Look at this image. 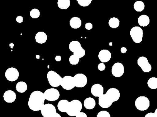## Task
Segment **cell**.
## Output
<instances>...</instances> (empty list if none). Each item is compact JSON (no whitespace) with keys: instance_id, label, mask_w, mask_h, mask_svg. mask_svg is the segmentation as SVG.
Returning a JSON list of instances; mask_svg holds the SVG:
<instances>
[{"instance_id":"3957f363","label":"cell","mask_w":157,"mask_h":117,"mask_svg":"<svg viewBox=\"0 0 157 117\" xmlns=\"http://www.w3.org/2000/svg\"><path fill=\"white\" fill-rule=\"evenodd\" d=\"M69 49L73 53V55L79 59L83 57L85 51L82 47L80 43L77 41H72L69 44Z\"/></svg>"},{"instance_id":"7402d4cb","label":"cell","mask_w":157,"mask_h":117,"mask_svg":"<svg viewBox=\"0 0 157 117\" xmlns=\"http://www.w3.org/2000/svg\"><path fill=\"white\" fill-rule=\"evenodd\" d=\"M69 24L72 28L77 29L79 28L82 24L81 19L78 17H72L69 21Z\"/></svg>"},{"instance_id":"cb8c5ba5","label":"cell","mask_w":157,"mask_h":117,"mask_svg":"<svg viewBox=\"0 0 157 117\" xmlns=\"http://www.w3.org/2000/svg\"><path fill=\"white\" fill-rule=\"evenodd\" d=\"M28 86L26 83L23 81L18 82L16 84V89L19 93H22L27 90Z\"/></svg>"},{"instance_id":"d590c367","label":"cell","mask_w":157,"mask_h":117,"mask_svg":"<svg viewBox=\"0 0 157 117\" xmlns=\"http://www.w3.org/2000/svg\"><path fill=\"white\" fill-rule=\"evenodd\" d=\"M75 117H87L86 114L84 112H80L75 116Z\"/></svg>"},{"instance_id":"836d02e7","label":"cell","mask_w":157,"mask_h":117,"mask_svg":"<svg viewBox=\"0 0 157 117\" xmlns=\"http://www.w3.org/2000/svg\"><path fill=\"white\" fill-rule=\"evenodd\" d=\"M85 28L86 30H90L93 28V24L91 23H87L85 25Z\"/></svg>"},{"instance_id":"4fadbf2b","label":"cell","mask_w":157,"mask_h":117,"mask_svg":"<svg viewBox=\"0 0 157 117\" xmlns=\"http://www.w3.org/2000/svg\"><path fill=\"white\" fill-rule=\"evenodd\" d=\"M111 73L112 75L117 78L121 77L124 73V67L123 64L120 62L115 63L112 67Z\"/></svg>"},{"instance_id":"6da1fadb","label":"cell","mask_w":157,"mask_h":117,"mask_svg":"<svg viewBox=\"0 0 157 117\" xmlns=\"http://www.w3.org/2000/svg\"><path fill=\"white\" fill-rule=\"evenodd\" d=\"M45 100L44 93L39 90L34 91L29 96L28 102V107L33 111H40L44 104Z\"/></svg>"},{"instance_id":"7a4b0ae2","label":"cell","mask_w":157,"mask_h":117,"mask_svg":"<svg viewBox=\"0 0 157 117\" xmlns=\"http://www.w3.org/2000/svg\"><path fill=\"white\" fill-rule=\"evenodd\" d=\"M82 108V105L80 101L74 100L70 102L66 113L70 116H75L81 112Z\"/></svg>"},{"instance_id":"f35d334b","label":"cell","mask_w":157,"mask_h":117,"mask_svg":"<svg viewBox=\"0 0 157 117\" xmlns=\"http://www.w3.org/2000/svg\"><path fill=\"white\" fill-rule=\"evenodd\" d=\"M55 59L56 61H60L61 60V57L59 55L56 56L55 57Z\"/></svg>"},{"instance_id":"5bb4252c","label":"cell","mask_w":157,"mask_h":117,"mask_svg":"<svg viewBox=\"0 0 157 117\" xmlns=\"http://www.w3.org/2000/svg\"><path fill=\"white\" fill-rule=\"evenodd\" d=\"M113 103L105 93L103 94L98 98V104L102 108H109Z\"/></svg>"},{"instance_id":"60d3db41","label":"cell","mask_w":157,"mask_h":117,"mask_svg":"<svg viewBox=\"0 0 157 117\" xmlns=\"http://www.w3.org/2000/svg\"><path fill=\"white\" fill-rule=\"evenodd\" d=\"M10 46V47L11 49L13 48V47L14 46V45L13 43H10L9 44Z\"/></svg>"},{"instance_id":"52a82bcc","label":"cell","mask_w":157,"mask_h":117,"mask_svg":"<svg viewBox=\"0 0 157 117\" xmlns=\"http://www.w3.org/2000/svg\"><path fill=\"white\" fill-rule=\"evenodd\" d=\"M44 93L45 99L50 101H53L57 100L60 96L59 92L54 88L48 89Z\"/></svg>"},{"instance_id":"4dcf8cb0","label":"cell","mask_w":157,"mask_h":117,"mask_svg":"<svg viewBox=\"0 0 157 117\" xmlns=\"http://www.w3.org/2000/svg\"><path fill=\"white\" fill-rule=\"evenodd\" d=\"M76 1L80 6L85 7L90 4L92 0H77Z\"/></svg>"},{"instance_id":"d6986e66","label":"cell","mask_w":157,"mask_h":117,"mask_svg":"<svg viewBox=\"0 0 157 117\" xmlns=\"http://www.w3.org/2000/svg\"><path fill=\"white\" fill-rule=\"evenodd\" d=\"M35 39L37 43L42 44L45 43L47 41V36L44 32L39 31L36 34Z\"/></svg>"},{"instance_id":"1f68e13d","label":"cell","mask_w":157,"mask_h":117,"mask_svg":"<svg viewBox=\"0 0 157 117\" xmlns=\"http://www.w3.org/2000/svg\"><path fill=\"white\" fill-rule=\"evenodd\" d=\"M96 117H111L110 113L107 111L102 110L97 114Z\"/></svg>"},{"instance_id":"f546056e","label":"cell","mask_w":157,"mask_h":117,"mask_svg":"<svg viewBox=\"0 0 157 117\" xmlns=\"http://www.w3.org/2000/svg\"><path fill=\"white\" fill-rule=\"evenodd\" d=\"M80 59L73 55H71L69 58V62L72 65H75L78 64Z\"/></svg>"},{"instance_id":"4316f807","label":"cell","mask_w":157,"mask_h":117,"mask_svg":"<svg viewBox=\"0 0 157 117\" xmlns=\"http://www.w3.org/2000/svg\"><path fill=\"white\" fill-rule=\"evenodd\" d=\"M109 27L113 28L118 27L120 25V21L116 17H113L109 19L108 22Z\"/></svg>"},{"instance_id":"e575fe53","label":"cell","mask_w":157,"mask_h":117,"mask_svg":"<svg viewBox=\"0 0 157 117\" xmlns=\"http://www.w3.org/2000/svg\"><path fill=\"white\" fill-rule=\"evenodd\" d=\"M16 21L18 23H21L23 21V17L22 16H18L16 18Z\"/></svg>"},{"instance_id":"ffe728a7","label":"cell","mask_w":157,"mask_h":117,"mask_svg":"<svg viewBox=\"0 0 157 117\" xmlns=\"http://www.w3.org/2000/svg\"><path fill=\"white\" fill-rule=\"evenodd\" d=\"M83 105L86 109L91 110L95 107L96 101L92 97H87L84 101Z\"/></svg>"},{"instance_id":"8d00e7d4","label":"cell","mask_w":157,"mask_h":117,"mask_svg":"<svg viewBox=\"0 0 157 117\" xmlns=\"http://www.w3.org/2000/svg\"><path fill=\"white\" fill-rule=\"evenodd\" d=\"M144 117H157L155 113L151 112L147 114Z\"/></svg>"},{"instance_id":"30bf717a","label":"cell","mask_w":157,"mask_h":117,"mask_svg":"<svg viewBox=\"0 0 157 117\" xmlns=\"http://www.w3.org/2000/svg\"><path fill=\"white\" fill-rule=\"evenodd\" d=\"M64 90H69L73 89L75 86L73 78L70 75H66L62 79L61 85Z\"/></svg>"},{"instance_id":"277c9868","label":"cell","mask_w":157,"mask_h":117,"mask_svg":"<svg viewBox=\"0 0 157 117\" xmlns=\"http://www.w3.org/2000/svg\"><path fill=\"white\" fill-rule=\"evenodd\" d=\"M47 77L49 83L52 87H56L61 85L62 78L55 71H49L47 74Z\"/></svg>"},{"instance_id":"f1b7e54d","label":"cell","mask_w":157,"mask_h":117,"mask_svg":"<svg viewBox=\"0 0 157 117\" xmlns=\"http://www.w3.org/2000/svg\"><path fill=\"white\" fill-rule=\"evenodd\" d=\"M29 15L32 18L36 19L38 18L40 16V11L37 9H33L30 11Z\"/></svg>"},{"instance_id":"8992f818","label":"cell","mask_w":157,"mask_h":117,"mask_svg":"<svg viewBox=\"0 0 157 117\" xmlns=\"http://www.w3.org/2000/svg\"><path fill=\"white\" fill-rule=\"evenodd\" d=\"M143 32L142 29L139 26L132 27L130 31V35L134 42L140 43L143 39Z\"/></svg>"},{"instance_id":"8fae6325","label":"cell","mask_w":157,"mask_h":117,"mask_svg":"<svg viewBox=\"0 0 157 117\" xmlns=\"http://www.w3.org/2000/svg\"><path fill=\"white\" fill-rule=\"evenodd\" d=\"M137 63L144 72L148 73L151 71V66L145 57L141 56L139 57L137 60Z\"/></svg>"},{"instance_id":"ab89813d","label":"cell","mask_w":157,"mask_h":117,"mask_svg":"<svg viewBox=\"0 0 157 117\" xmlns=\"http://www.w3.org/2000/svg\"><path fill=\"white\" fill-rule=\"evenodd\" d=\"M51 117H61L59 113H56Z\"/></svg>"},{"instance_id":"44dd1931","label":"cell","mask_w":157,"mask_h":117,"mask_svg":"<svg viewBox=\"0 0 157 117\" xmlns=\"http://www.w3.org/2000/svg\"><path fill=\"white\" fill-rule=\"evenodd\" d=\"M70 102L65 99L60 100L58 103L57 107L58 110L62 112H66L68 108Z\"/></svg>"},{"instance_id":"74e56055","label":"cell","mask_w":157,"mask_h":117,"mask_svg":"<svg viewBox=\"0 0 157 117\" xmlns=\"http://www.w3.org/2000/svg\"><path fill=\"white\" fill-rule=\"evenodd\" d=\"M127 49L126 47H123L121 49V52L123 53H124L127 52Z\"/></svg>"},{"instance_id":"7bdbcfd3","label":"cell","mask_w":157,"mask_h":117,"mask_svg":"<svg viewBox=\"0 0 157 117\" xmlns=\"http://www.w3.org/2000/svg\"><path fill=\"white\" fill-rule=\"evenodd\" d=\"M36 58L37 59H39L40 55H36Z\"/></svg>"},{"instance_id":"9a60e30c","label":"cell","mask_w":157,"mask_h":117,"mask_svg":"<svg viewBox=\"0 0 157 117\" xmlns=\"http://www.w3.org/2000/svg\"><path fill=\"white\" fill-rule=\"evenodd\" d=\"M105 94L113 102L117 101L120 97V91L114 88L109 89Z\"/></svg>"},{"instance_id":"ac0fdd59","label":"cell","mask_w":157,"mask_h":117,"mask_svg":"<svg viewBox=\"0 0 157 117\" xmlns=\"http://www.w3.org/2000/svg\"><path fill=\"white\" fill-rule=\"evenodd\" d=\"M16 93L12 90H7L4 93L3 98L4 101L8 103L14 102L16 98Z\"/></svg>"},{"instance_id":"5b68a950","label":"cell","mask_w":157,"mask_h":117,"mask_svg":"<svg viewBox=\"0 0 157 117\" xmlns=\"http://www.w3.org/2000/svg\"><path fill=\"white\" fill-rule=\"evenodd\" d=\"M135 105L136 108L139 110L145 111L150 106V101L147 97L140 96L135 100Z\"/></svg>"},{"instance_id":"d4e9b609","label":"cell","mask_w":157,"mask_h":117,"mask_svg":"<svg viewBox=\"0 0 157 117\" xmlns=\"http://www.w3.org/2000/svg\"><path fill=\"white\" fill-rule=\"evenodd\" d=\"M58 7L61 9H68L70 5V0H58L57 3Z\"/></svg>"},{"instance_id":"2e32d148","label":"cell","mask_w":157,"mask_h":117,"mask_svg":"<svg viewBox=\"0 0 157 117\" xmlns=\"http://www.w3.org/2000/svg\"><path fill=\"white\" fill-rule=\"evenodd\" d=\"M91 93L93 96L99 97L104 94V88L99 84H94L91 87Z\"/></svg>"},{"instance_id":"ee69618b","label":"cell","mask_w":157,"mask_h":117,"mask_svg":"<svg viewBox=\"0 0 157 117\" xmlns=\"http://www.w3.org/2000/svg\"><path fill=\"white\" fill-rule=\"evenodd\" d=\"M112 42H110L109 43V46H112Z\"/></svg>"},{"instance_id":"d6a6232c","label":"cell","mask_w":157,"mask_h":117,"mask_svg":"<svg viewBox=\"0 0 157 117\" xmlns=\"http://www.w3.org/2000/svg\"><path fill=\"white\" fill-rule=\"evenodd\" d=\"M105 66L103 63H99L98 66V70L101 71H102L105 70Z\"/></svg>"},{"instance_id":"7c38bea8","label":"cell","mask_w":157,"mask_h":117,"mask_svg":"<svg viewBox=\"0 0 157 117\" xmlns=\"http://www.w3.org/2000/svg\"><path fill=\"white\" fill-rule=\"evenodd\" d=\"M5 77L7 80L9 81H15L19 77V72L16 68L10 67L6 71Z\"/></svg>"},{"instance_id":"9c48e42d","label":"cell","mask_w":157,"mask_h":117,"mask_svg":"<svg viewBox=\"0 0 157 117\" xmlns=\"http://www.w3.org/2000/svg\"><path fill=\"white\" fill-rule=\"evenodd\" d=\"M73 78L75 86L76 87H83L87 83V77L83 74H77Z\"/></svg>"},{"instance_id":"603a6c76","label":"cell","mask_w":157,"mask_h":117,"mask_svg":"<svg viewBox=\"0 0 157 117\" xmlns=\"http://www.w3.org/2000/svg\"><path fill=\"white\" fill-rule=\"evenodd\" d=\"M139 24L141 26L145 27L147 26L150 23V19L147 15L143 14L139 16L137 20Z\"/></svg>"},{"instance_id":"83f0119b","label":"cell","mask_w":157,"mask_h":117,"mask_svg":"<svg viewBox=\"0 0 157 117\" xmlns=\"http://www.w3.org/2000/svg\"><path fill=\"white\" fill-rule=\"evenodd\" d=\"M134 9L137 12H141L143 11L145 7V5L143 2L141 1L136 2L133 5Z\"/></svg>"},{"instance_id":"ba28073f","label":"cell","mask_w":157,"mask_h":117,"mask_svg":"<svg viewBox=\"0 0 157 117\" xmlns=\"http://www.w3.org/2000/svg\"><path fill=\"white\" fill-rule=\"evenodd\" d=\"M40 111L43 117H51L57 113L55 106L49 103L44 104Z\"/></svg>"},{"instance_id":"b9f144b4","label":"cell","mask_w":157,"mask_h":117,"mask_svg":"<svg viewBox=\"0 0 157 117\" xmlns=\"http://www.w3.org/2000/svg\"><path fill=\"white\" fill-rule=\"evenodd\" d=\"M154 113H155V115H156V117H157V108H156L155 111V112H154Z\"/></svg>"},{"instance_id":"e0dca14e","label":"cell","mask_w":157,"mask_h":117,"mask_svg":"<svg viewBox=\"0 0 157 117\" xmlns=\"http://www.w3.org/2000/svg\"><path fill=\"white\" fill-rule=\"evenodd\" d=\"M98 56L99 60L102 63H106L110 60L111 54L109 50L103 49L99 52Z\"/></svg>"},{"instance_id":"484cf974","label":"cell","mask_w":157,"mask_h":117,"mask_svg":"<svg viewBox=\"0 0 157 117\" xmlns=\"http://www.w3.org/2000/svg\"><path fill=\"white\" fill-rule=\"evenodd\" d=\"M148 87L151 89H157V78L152 77L150 78L147 82Z\"/></svg>"}]
</instances>
